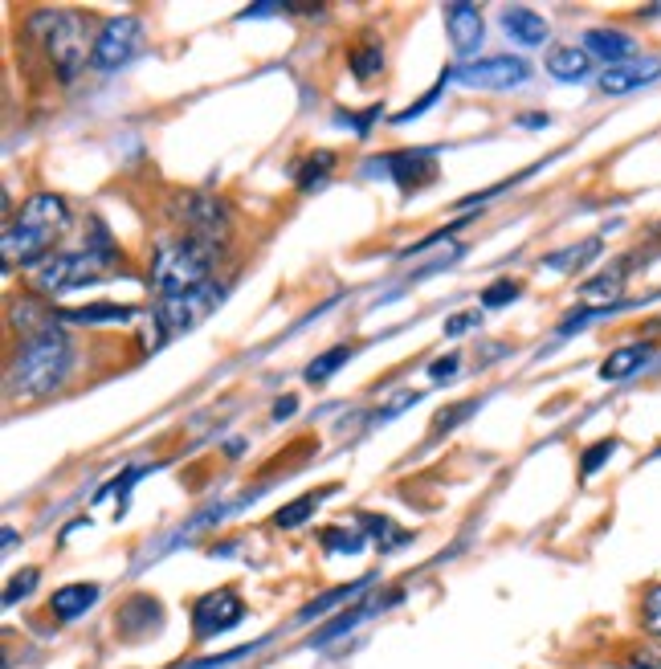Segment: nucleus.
Segmentation results:
<instances>
[{
  "instance_id": "nucleus-18",
  "label": "nucleus",
  "mask_w": 661,
  "mask_h": 669,
  "mask_svg": "<svg viewBox=\"0 0 661 669\" xmlns=\"http://www.w3.org/2000/svg\"><path fill=\"white\" fill-rule=\"evenodd\" d=\"M547 74L555 78V82H584V78H592V58L584 54L580 45H555L551 54H547Z\"/></svg>"
},
{
  "instance_id": "nucleus-26",
  "label": "nucleus",
  "mask_w": 661,
  "mask_h": 669,
  "mask_svg": "<svg viewBox=\"0 0 661 669\" xmlns=\"http://www.w3.org/2000/svg\"><path fill=\"white\" fill-rule=\"evenodd\" d=\"M351 347H331V351H323L319 359H315V364H307V372H302V376H307V384H327L343 364H351Z\"/></svg>"
},
{
  "instance_id": "nucleus-27",
  "label": "nucleus",
  "mask_w": 661,
  "mask_h": 669,
  "mask_svg": "<svg viewBox=\"0 0 661 669\" xmlns=\"http://www.w3.org/2000/svg\"><path fill=\"white\" fill-rule=\"evenodd\" d=\"M449 82H453V70H449V74H441V78H437V86L421 94V102H413V107H404V111H396V115H392V127H404V123H413V119H421V115H425V111L433 107V102L441 98V90H445Z\"/></svg>"
},
{
  "instance_id": "nucleus-21",
  "label": "nucleus",
  "mask_w": 661,
  "mask_h": 669,
  "mask_svg": "<svg viewBox=\"0 0 661 669\" xmlns=\"http://www.w3.org/2000/svg\"><path fill=\"white\" fill-rule=\"evenodd\" d=\"M396 596H388V600H372V604H360V608H347V612H339V621H331V625H323L315 637H311V645H327V641H335V637H343V633H351L360 621H368V616L376 612V608H384V604H392Z\"/></svg>"
},
{
  "instance_id": "nucleus-31",
  "label": "nucleus",
  "mask_w": 661,
  "mask_h": 669,
  "mask_svg": "<svg viewBox=\"0 0 661 669\" xmlns=\"http://www.w3.org/2000/svg\"><path fill=\"white\" fill-rule=\"evenodd\" d=\"M37 580H41V572H37V568H25V572H17V576L9 580V588H5V608H13L21 596H29Z\"/></svg>"
},
{
  "instance_id": "nucleus-14",
  "label": "nucleus",
  "mask_w": 661,
  "mask_h": 669,
  "mask_svg": "<svg viewBox=\"0 0 661 669\" xmlns=\"http://www.w3.org/2000/svg\"><path fill=\"white\" fill-rule=\"evenodd\" d=\"M661 78V58H633L625 66H613V70H604L600 74V94L608 98H617V94H633L641 86H653Z\"/></svg>"
},
{
  "instance_id": "nucleus-29",
  "label": "nucleus",
  "mask_w": 661,
  "mask_h": 669,
  "mask_svg": "<svg viewBox=\"0 0 661 669\" xmlns=\"http://www.w3.org/2000/svg\"><path fill=\"white\" fill-rule=\"evenodd\" d=\"M596 253H600V241L592 237V241H584V245H576V249H568V253H555V257H547V266H551V270H559V274H568V270H576V266L592 262Z\"/></svg>"
},
{
  "instance_id": "nucleus-30",
  "label": "nucleus",
  "mask_w": 661,
  "mask_h": 669,
  "mask_svg": "<svg viewBox=\"0 0 661 669\" xmlns=\"http://www.w3.org/2000/svg\"><path fill=\"white\" fill-rule=\"evenodd\" d=\"M641 625H645L653 637H661V584H653V588L641 596Z\"/></svg>"
},
{
  "instance_id": "nucleus-12",
  "label": "nucleus",
  "mask_w": 661,
  "mask_h": 669,
  "mask_svg": "<svg viewBox=\"0 0 661 669\" xmlns=\"http://www.w3.org/2000/svg\"><path fill=\"white\" fill-rule=\"evenodd\" d=\"M441 17H445V37H449V45H453V54H457V58L478 54L482 37H486L482 13H478L474 5H449Z\"/></svg>"
},
{
  "instance_id": "nucleus-16",
  "label": "nucleus",
  "mask_w": 661,
  "mask_h": 669,
  "mask_svg": "<svg viewBox=\"0 0 661 669\" xmlns=\"http://www.w3.org/2000/svg\"><path fill=\"white\" fill-rule=\"evenodd\" d=\"M502 33H506V41H515V45H523V49H539V45L551 37L543 13L527 9V5H506V9H502Z\"/></svg>"
},
{
  "instance_id": "nucleus-34",
  "label": "nucleus",
  "mask_w": 661,
  "mask_h": 669,
  "mask_svg": "<svg viewBox=\"0 0 661 669\" xmlns=\"http://www.w3.org/2000/svg\"><path fill=\"white\" fill-rule=\"evenodd\" d=\"M417 400H421V392H400L396 400H388V404L380 408V413H376V421H372V425H388L392 417H400V413H404V408H413Z\"/></svg>"
},
{
  "instance_id": "nucleus-33",
  "label": "nucleus",
  "mask_w": 661,
  "mask_h": 669,
  "mask_svg": "<svg viewBox=\"0 0 661 669\" xmlns=\"http://www.w3.org/2000/svg\"><path fill=\"white\" fill-rule=\"evenodd\" d=\"M253 649H262V641H258V645L229 649V653H217V657H200V661H188V665H176V669H221V665H229V661H237V657H245V653H253Z\"/></svg>"
},
{
  "instance_id": "nucleus-35",
  "label": "nucleus",
  "mask_w": 661,
  "mask_h": 669,
  "mask_svg": "<svg viewBox=\"0 0 661 669\" xmlns=\"http://www.w3.org/2000/svg\"><path fill=\"white\" fill-rule=\"evenodd\" d=\"M380 115H384V111H380V107H368V111H364V115H339V119H335V123H347V127H351V131H355V135H368V131H372V127H376V123H380Z\"/></svg>"
},
{
  "instance_id": "nucleus-36",
  "label": "nucleus",
  "mask_w": 661,
  "mask_h": 669,
  "mask_svg": "<svg viewBox=\"0 0 661 669\" xmlns=\"http://www.w3.org/2000/svg\"><path fill=\"white\" fill-rule=\"evenodd\" d=\"M519 298V282H494L486 294H482V306H506Z\"/></svg>"
},
{
  "instance_id": "nucleus-2",
  "label": "nucleus",
  "mask_w": 661,
  "mask_h": 669,
  "mask_svg": "<svg viewBox=\"0 0 661 669\" xmlns=\"http://www.w3.org/2000/svg\"><path fill=\"white\" fill-rule=\"evenodd\" d=\"M70 368H74V347L54 323L49 331L25 339V347L9 364V400H41L49 392H58Z\"/></svg>"
},
{
  "instance_id": "nucleus-22",
  "label": "nucleus",
  "mask_w": 661,
  "mask_h": 669,
  "mask_svg": "<svg viewBox=\"0 0 661 669\" xmlns=\"http://www.w3.org/2000/svg\"><path fill=\"white\" fill-rule=\"evenodd\" d=\"M372 584H376V580H372V576H364V580H355V584H343V588H335V592H327V596L311 600L307 608L298 612V625H311L315 616H323L327 608H335V604H343V600H355V596H364V592H368Z\"/></svg>"
},
{
  "instance_id": "nucleus-1",
  "label": "nucleus",
  "mask_w": 661,
  "mask_h": 669,
  "mask_svg": "<svg viewBox=\"0 0 661 669\" xmlns=\"http://www.w3.org/2000/svg\"><path fill=\"white\" fill-rule=\"evenodd\" d=\"M70 229V209L54 192H37L5 229V266H41Z\"/></svg>"
},
{
  "instance_id": "nucleus-28",
  "label": "nucleus",
  "mask_w": 661,
  "mask_h": 669,
  "mask_svg": "<svg viewBox=\"0 0 661 669\" xmlns=\"http://www.w3.org/2000/svg\"><path fill=\"white\" fill-rule=\"evenodd\" d=\"M364 527L360 531H347V527H331V531H323V547L331 551V555H355L364 547Z\"/></svg>"
},
{
  "instance_id": "nucleus-41",
  "label": "nucleus",
  "mask_w": 661,
  "mask_h": 669,
  "mask_svg": "<svg viewBox=\"0 0 661 669\" xmlns=\"http://www.w3.org/2000/svg\"><path fill=\"white\" fill-rule=\"evenodd\" d=\"M274 13H282V5H249V9H241V21H249V17H274Z\"/></svg>"
},
{
  "instance_id": "nucleus-38",
  "label": "nucleus",
  "mask_w": 661,
  "mask_h": 669,
  "mask_svg": "<svg viewBox=\"0 0 661 669\" xmlns=\"http://www.w3.org/2000/svg\"><path fill=\"white\" fill-rule=\"evenodd\" d=\"M457 364H462V359H457V355H445V359H437V364H429V380H449V376L457 372Z\"/></svg>"
},
{
  "instance_id": "nucleus-39",
  "label": "nucleus",
  "mask_w": 661,
  "mask_h": 669,
  "mask_svg": "<svg viewBox=\"0 0 661 669\" xmlns=\"http://www.w3.org/2000/svg\"><path fill=\"white\" fill-rule=\"evenodd\" d=\"M629 665L633 669H661V649H641V653H633Z\"/></svg>"
},
{
  "instance_id": "nucleus-42",
  "label": "nucleus",
  "mask_w": 661,
  "mask_h": 669,
  "mask_svg": "<svg viewBox=\"0 0 661 669\" xmlns=\"http://www.w3.org/2000/svg\"><path fill=\"white\" fill-rule=\"evenodd\" d=\"M519 123H523V127H531V131H535V127H547V115H523V119H519Z\"/></svg>"
},
{
  "instance_id": "nucleus-4",
  "label": "nucleus",
  "mask_w": 661,
  "mask_h": 669,
  "mask_svg": "<svg viewBox=\"0 0 661 669\" xmlns=\"http://www.w3.org/2000/svg\"><path fill=\"white\" fill-rule=\"evenodd\" d=\"M217 253L221 245L200 241V237H176L164 241L151 257V286H156V298H172V294H188L213 282L217 270Z\"/></svg>"
},
{
  "instance_id": "nucleus-40",
  "label": "nucleus",
  "mask_w": 661,
  "mask_h": 669,
  "mask_svg": "<svg viewBox=\"0 0 661 669\" xmlns=\"http://www.w3.org/2000/svg\"><path fill=\"white\" fill-rule=\"evenodd\" d=\"M294 413H298V396H286V400L274 404V421H286V417H294Z\"/></svg>"
},
{
  "instance_id": "nucleus-24",
  "label": "nucleus",
  "mask_w": 661,
  "mask_h": 669,
  "mask_svg": "<svg viewBox=\"0 0 661 669\" xmlns=\"http://www.w3.org/2000/svg\"><path fill=\"white\" fill-rule=\"evenodd\" d=\"M319 502H323V494H302V498L278 506V510H274V527H278V531H290V527H298V523H307L311 514L319 510Z\"/></svg>"
},
{
  "instance_id": "nucleus-6",
  "label": "nucleus",
  "mask_w": 661,
  "mask_h": 669,
  "mask_svg": "<svg viewBox=\"0 0 661 669\" xmlns=\"http://www.w3.org/2000/svg\"><path fill=\"white\" fill-rule=\"evenodd\" d=\"M221 302H225V286L221 282H209V286L188 290V294H172V298H156V315H151V331H156V335L147 339V347H160V343L200 327Z\"/></svg>"
},
{
  "instance_id": "nucleus-20",
  "label": "nucleus",
  "mask_w": 661,
  "mask_h": 669,
  "mask_svg": "<svg viewBox=\"0 0 661 669\" xmlns=\"http://www.w3.org/2000/svg\"><path fill=\"white\" fill-rule=\"evenodd\" d=\"M347 70L355 82H372L384 74V41L380 37H364L360 45H351L347 54Z\"/></svg>"
},
{
  "instance_id": "nucleus-11",
  "label": "nucleus",
  "mask_w": 661,
  "mask_h": 669,
  "mask_svg": "<svg viewBox=\"0 0 661 669\" xmlns=\"http://www.w3.org/2000/svg\"><path fill=\"white\" fill-rule=\"evenodd\" d=\"M180 217H184V237H200V241H221L229 233V209L225 200L205 196V192H188L180 200Z\"/></svg>"
},
{
  "instance_id": "nucleus-23",
  "label": "nucleus",
  "mask_w": 661,
  "mask_h": 669,
  "mask_svg": "<svg viewBox=\"0 0 661 669\" xmlns=\"http://www.w3.org/2000/svg\"><path fill=\"white\" fill-rule=\"evenodd\" d=\"M331 172H335V151H315V156H307L298 164L294 184H298V192H315Z\"/></svg>"
},
{
  "instance_id": "nucleus-37",
  "label": "nucleus",
  "mask_w": 661,
  "mask_h": 669,
  "mask_svg": "<svg viewBox=\"0 0 661 669\" xmlns=\"http://www.w3.org/2000/svg\"><path fill=\"white\" fill-rule=\"evenodd\" d=\"M482 323V315L478 311H462V315H453V319H445V335L453 339V335H466V331H474Z\"/></svg>"
},
{
  "instance_id": "nucleus-7",
  "label": "nucleus",
  "mask_w": 661,
  "mask_h": 669,
  "mask_svg": "<svg viewBox=\"0 0 661 669\" xmlns=\"http://www.w3.org/2000/svg\"><path fill=\"white\" fill-rule=\"evenodd\" d=\"M143 45H147L143 41V25L135 17H115V21H107L103 29H98L94 49H90V66L98 74H115L135 54H143Z\"/></svg>"
},
{
  "instance_id": "nucleus-9",
  "label": "nucleus",
  "mask_w": 661,
  "mask_h": 669,
  "mask_svg": "<svg viewBox=\"0 0 661 669\" xmlns=\"http://www.w3.org/2000/svg\"><path fill=\"white\" fill-rule=\"evenodd\" d=\"M241 616H245V604H241V596L233 588L205 592L192 604V633H196V641H213V637L237 629Z\"/></svg>"
},
{
  "instance_id": "nucleus-5",
  "label": "nucleus",
  "mask_w": 661,
  "mask_h": 669,
  "mask_svg": "<svg viewBox=\"0 0 661 669\" xmlns=\"http://www.w3.org/2000/svg\"><path fill=\"white\" fill-rule=\"evenodd\" d=\"M29 29L33 37L45 45V58L54 62L58 78H78V70L90 62L86 45H90V33H86V21L74 13V9H41L29 17ZM94 49V45H90Z\"/></svg>"
},
{
  "instance_id": "nucleus-19",
  "label": "nucleus",
  "mask_w": 661,
  "mask_h": 669,
  "mask_svg": "<svg viewBox=\"0 0 661 669\" xmlns=\"http://www.w3.org/2000/svg\"><path fill=\"white\" fill-rule=\"evenodd\" d=\"M649 364H653V347L649 343H629V347H617L600 364V380H629L633 372H641Z\"/></svg>"
},
{
  "instance_id": "nucleus-10",
  "label": "nucleus",
  "mask_w": 661,
  "mask_h": 669,
  "mask_svg": "<svg viewBox=\"0 0 661 669\" xmlns=\"http://www.w3.org/2000/svg\"><path fill=\"white\" fill-rule=\"evenodd\" d=\"M384 176L400 188V192H421L437 180V151L433 147H409V151H388L384 156Z\"/></svg>"
},
{
  "instance_id": "nucleus-3",
  "label": "nucleus",
  "mask_w": 661,
  "mask_h": 669,
  "mask_svg": "<svg viewBox=\"0 0 661 669\" xmlns=\"http://www.w3.org/2000/svg\"><path fill=\"white\" fill-rule=\"evenodd\" d=\"M115 270H119V249L111 245L107 229L94 221V237L86 241V249L54 253L49 262H41L33 270V286L41 294H66V290H78V286H90V282H103Z\"/></svg>"
},
{
  "instance_id": "nucleus-32",
  "label": "nucleus",
  "mask_w": 661,
  "mask_h": 669,
  "mask_svg": "<svg viewBox=\"0 0 661 669\" xmlns=\"http://www.w3.org/2000/svg\"><path fill=\"white\" fill-rule=\"evenodd\" d=\"M613 453H617V441H596V445L584 453V461H580V474H584V478H592V474H596V470H600Z\"/></svg>"
},
{
  "instance_id": "nucleus-13",
  "label": "nucleus",
  "mask_w": 661,
  "mask_h": 669,
  "mask_svg": "<svg viewBox=\"0 0 661 669\" xmlns=\"http://www.w3.org/2000/svg\"><path fill=\"white\" fill-rule=\"evenodd\" d=\"M580 49H584L592 62H604V70H613V66L633 62L637 41H633L629 33H621V29H588V33L580 37Z\"/></svg>"
},
{
  "instance_id": "nucleus-25",
  "label": "nucleus",
  "mask_w": 661,
  "mask_h": 669,
  "mask_svg": "<svg viewBox=\"0 0 661 669\" xmlns=\"http://www.w3.org/2000/svg\"><path fill=\"white\" fill-rule=\"evenodd\" d=\"M360 527H364V535H372L380 543V551H392L400 543H409V531L392 527V519H384V514H360Z\"/></svg>"
},
{
  "instance_id": "nucleus-17",
  "label": "nucleus",
  "mask_w": 661,
  "mask_h": 669,
  "mask_svg": "<svg viewBox=\"0 0 661 669\" xmlns=\"http://www.w3.org/2000/svg\"><path fill=\"white\" fill-rule=\"evenodd\" d=\"M98 596H103L98 584H62L49 596V612H54L58 621H78V616H86L98 604Z\"/></svg>"
},
{
  "instance_id": "nucleus-15",
  "label": "nucleus",
  "mask_w": 661,
  "mask_h": 669,
  "mask_svg": "<svg viewBox=\"0 0 661 669\" xmlns=\"http://www.w3.org/2000/svg\"><path fill=\"white\" fill-rule=\"evenodd\" d=\"M54 319L70 327H119V323H135L139 311L123 302H90V306H74V311H54Z\"/></svg>"
},
{
  "instance_id": "nucleus-8",
  "label": "nucleus",
  "mask_w": 661,
  "mask_h": 669,
  "mask_svg": "<svg viewBox=\"0 0 661 669\" xmlns=\"http://www.w3.org/2000/svg\"><path fill=\"white\" fill-rule=\"evenodd\" d=\"M453 82H462L470 90H515L523 82H531V62L523 58H482V62H466L453 70Z\"/></svg>"
}]
</instances>
